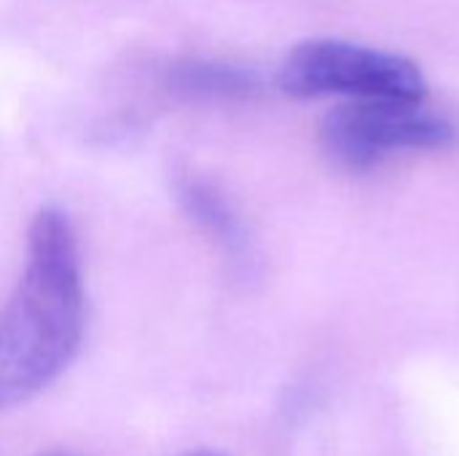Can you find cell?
<instances>
[{"label": "cell", "mask_w": 459, "mask_h": 456, "mask_svg": "<svg viewBox=\"0 0 459 456\" xmlns=\"http://www.w3.org/2000/svg\"><path fill=\"white\" fill-rule=\"evenodd\" d=\"M86 323L78 237L43 207L27 234L24 271L0 309V409L46 390L75 357Z\"/></svg>", "instance_id": "cell-1"}, {"label": "cell", "mask_w": 459, "mask_h": 456, "mask_svg": "<svg viewBox=\"0 0 459 456\" xmlns=\"http://www.w3.org/2000/svg\"><path fill=\"white\" fill-rule=\"evenodd\" d=\"M280 86L299 99L331 94L425 99L428 94V81L417 62L336 38L299 43L280 67Z\"/></svg>", "instance_id": "cell-2"}, {"label": "cell", "mask_w": 459, "mask_h": 456, "mask_svg": "<svg viewBox=\"0 0 459 456\" xmlns=\"http://www.w3.org/2000/svg\"><path fill=\"white\" fill-rule=\"evenodd\" d=\"M320 137L339 164L368 169L401 151L446 148L455 140V126L422 99L366 97L331 110Z\"/></svg>", "instance_id": "cell-3"}, {"label": "cell", "mask_w": 459, "mask_h": 456, "mask_svg": "<svg viewBox=\"0 0 459 456\" xmlns=\"http://www.w3.org/2000/svg\"><path fill=\"white\" fill-rule=\"evenodd\" d=\"M175 194L186 215L234 261L250 263V237L239 215L234 212L231 202L212 185L210 180L194 172H178Z\"/></svg>", "instance_id": "cell-4"}, {"label": "cell", "mask_w": 459, "mask_h": 456, "mask_svg": "<svg viewBox=\"0 0 459 456\" xmlns=\"http://www.w3.org/2000/svg\"><path fill=\"white\" fill-rule=\"evenodd\" d=\"M164 89L186 99L234 102L255 94V78L234 65L212 59H178L164 73Z\"/></svg>", "instance_id": "cell-5"}, {"label": "cell", "mask_w": 459, "mask_h": 456, "mask_svg": "<svg viewBox=\"0 0 459 456\" xmlns=\"http://www.w3.org/2000/svg\"><path fill=\"white\" fill-rule=\"evenodd\" d=\"M38 456H81V454H75V452H62V449H54V452H43V454H38Z\"/></svg>", "instance_id": "cell-6"}, {"label": "cell", "mask_w": 459, "mask_h": 456, "mask_svg": "<svg viewBox=\"0 0 459 456\" xmlns=\"http://www.w3.org/2000/svg\"><path fill=\"white\" fill-rule=\"evenodd\" d=\"M183 456H223V454H218V452H207V449H199V452H188V454H183Z\"/></svg>", "instance_id": "cell-7"}]
</instances>
